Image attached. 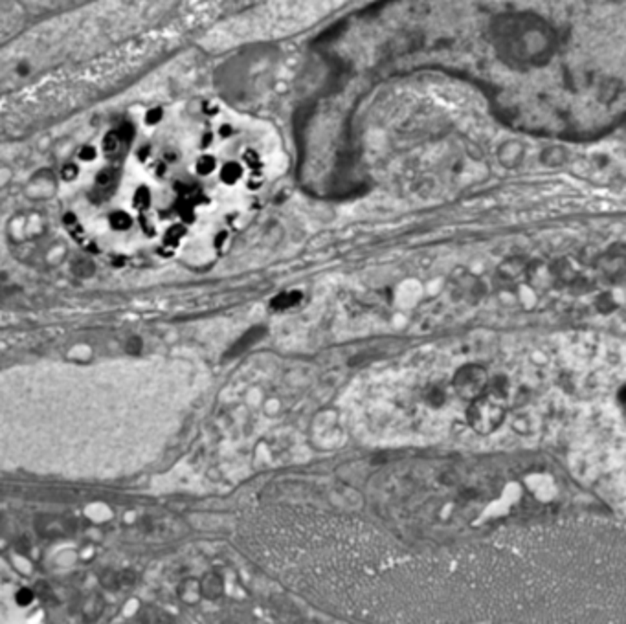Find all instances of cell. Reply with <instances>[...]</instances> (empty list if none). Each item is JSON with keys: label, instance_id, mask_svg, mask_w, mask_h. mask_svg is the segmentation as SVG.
Listing matches in <instances>:
<instances>
[{"label": "cell", "instance_id": "6da1fadb", "mask_svg": "<svg viewBox=\"0 0 626 624\" xmlns=\"http://www.w3.org/2000/svg\"><path fill=\"white\" fill-rule=\"evenodd\" d=\"M221 107H138L72 156L59 182L66 232L114 265L197 263L222 252L237 210L230 193L256 175L228 156L237 125Z\"/></svg>", "mask_w": 626, "mask_h": 624}, {"label": "cell", "instance_id": "7a4b0ae2", "mask_svg": "<svg viewBox=\"0 0 626 624\" xmlns=\"http://www.w3.org/2000/svg\"><path fill=\"white\" fill-rule=\"evenodd\" d=\"M490 39L498 57L515 68L544 66L556 48L555 30L531 11L496 17L490 24Z\"/></svg>", "mask_w": 626, "mask_h": 624}, {"label": "cell", "instance_id": "3957f363", "mask_svg": "<svg viewBox=\"0 0 626 624\" xmlns=\"http://www.w3.org/2000/svg\"><path fill=\"white\" fill-rule=\"evenodd\" d=\"M505 415H507V400L485 391L481 397L469 403L467 423L476 433L490 435L503 424Z\"/></svg>", "mask_w": 626, "mask_h": 624}, {"label": "cell", "instance_id": "277c9868", "mask_svg": "<svg viewBox=\"0 0 626 624\" xmlns=\"http://www.w3.org/2000/svg\"><path fill=\"white\" fill-rule=\"evenodd\" d=\"M489 375L480 364H464L452 377V388L455 395L463 400H474L487 391Z\"/></svg>", "mask_w": 626, "mask_h": 624}, {"label": "cell", "instance_id": "5b68a950", "mask_svg": "<svg viewBox=\"0 0 626 624\" xmlns=\"http://www.w3.org/2000/svg\"><path fill=\"white\" fill-rule=\"evenodd\" d=\"M103 611H105V599H103V595L97 593V591H92V593L83 597L79 606V614L83 623L85 624L97 623V621L101 619Z\"/></svg>", "mask_w": 626, "mask_h": 624}, {"label": "cell", "instance_id": "8992f818", "mask_svg": "<svg viewBox=\"0 0 626 624\" xmlns=\"http://www.w3.org/2000/svg\"><path fill=\"white\" fill-rule=\"evenodd\" d=\"M198 586H201L202 599L217 600L224 595V579H222V575L217 573V571H208L198 580Z\"/></svg>", "mask_w": 626, "mask_h": 624}, {"label": "cell", "instance_id": "52a82bcc", "mask_svg": "<svg viewBox=\"0 0 626 624\" xmlns=\"http://www.w3.org/2000/svg\"><path fill=\"white\" fill-rule=\"evenodd\" d=\"M177 595H178V599H180V602H184V604H187V606L198 604V600L202 599L198 580L191 579V577H189V579L182 580L180 584H178Z\"/></svg>", "mask_w": 626, "mask_h": 624}, {"label": "cell", "instance_id": "ba28073f", "mask_svg": "<svg viewBox=\"0 0 626 624\" xmlns=\"http://www.w3.org/2000/svg\"><path fill=\"white\" fill-rule=\"evenodd\" d=\"M303 294L299 290H287V292H281L274 297L270 302V307L274 311H288V309L296 307L299 302H302Z\"/></svg>", "mask_w": 626, "mask_h": 624}, {"label": "cell", "instance_id": "9c48e42d", "mask_svg": "<svg viewBox=\"0 0 626 624\" xmlns=\"http://www.w3.org/2000/svg\"><path fill=\"white\" fill-rule=\"evenodd\" d=\"M141 623L143 624H177L171 615L155 606H146L141 609Z\"/></svg>", "mask_w": 626, "mask_h": 624}, {"label": "cell", "instance_id": "30bf717a", "mask_svg": "<svg viewBox=\"0 0 626 624\" xmlns=\"http://www.w3.org/2000/svg\"><path fill=\"white\" fill-rule=\"evenodd\" d=\"M100 584L101 588L109 589V591H120V571H112V569H107L100 575Z\"/></svg>", "mask_w": 626, "mask_h": 624}, {"label": "cell", "instance_id": "8fae6325", "mask_svg": "<svg viewBox=\"0 0 626 624\" xmlns=\"http://www.w3.org/2000/svg\"><path fill=\"white\" fill-rule=\"evenodd\" d=\"M33 595H36L37 599L42 600V602H48V604H56L57 602V597H56V593H54L52 586L48 584V582H42V580L36 584V588H33Z\"/></svg>", "mask_w": 626, "mask_h": 624}, {"label": "cell", "instance_id": "7c38bea8", "mask_svg": "<svg viewBox=\"0 0 626 624\" xmlns=\"http://www.w3.org/2000/svg\"><path fill=\"white\" fill-rule=\"evenodd\" d=\"M424 400H426L430 406L439 408L441 404H444V400H446V393H444V389L439 388V386H432V388H428L426 393H424Z\"/></svg>", "mask_w": 626, "mask_h": 624}, {"label": "cell", "instance_id": "4fadbf2b", "mask_svg": "<svg viewBox=\"0 0 626 624\" xmlns=\"http://www.w3.org/2000/svg\"><path fill=\"white\" fill-rule=\"evenodd\" d=\"M136 582H138V575L134 573V571H131V569H123V571H120L121 589L131 588V586H134Z\"/></svg>", "mask_w": 626, "mask_h": 624}, {"label": "cell", "instance_id": "5bb4252c", "mask_svg": "<svg viewBox=\"0 0 626 624\" xmlns=\"http://www.w3.org/2000/svg\"><path fill=\"white\" fill-rule=\"evenodd\" d=\"M17 599V604L19 606H28L31 604V600L36 599V595H33V589L30 588H20L15 595Z\"/></svg>", "mask_w": 626, "mask_h": 624}, {"label": "cell", "instance_id": "9a60e30c", "mask_svg": "<svg viewBox=\"0 0 626 624\" xmlns=\"http://www.w3.org/2000/svg\"><path fill=\"white\" fill-rule=\"evenodd\" d=\"M619 404H621V408H625V388H621L619 391Z\"/></svg>", "mask_w": 626, "mask_h": 624}]
</instances>
